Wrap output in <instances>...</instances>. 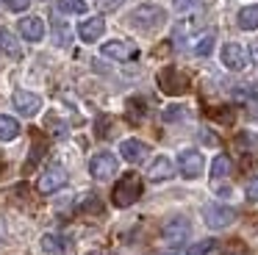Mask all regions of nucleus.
<instances>
[{
  "mask_svg": "<svg viewBox=\"0 0 258 255\" xmlns=\"http://www.w3.org/2000/svg\"><path fill=\"white\" fill-rule=\"evenodd\" d=\"M128 22L136 31L150 33V31H156V28H161L164 22H167V11H164L161 6L145 3V6H139V9H134V14L128 17Z\"/></svg>",
  "mask_w": 258,
  "mask_h": 255,
  "instance_id": "1",
  "label": "nucleus"
},
{
  "mask_svg": "<svg viewBox=\"0 0 258 255\" xmlns=\"http://www.w3.org/2000/svg\"><path fill=\"white\" fill-rule=\"evenodd\" d=\"M139 197H142V177L136 175V172H128V175H122L119 183L114 186L111 203L117 205V208H128V205H134Z\"/></svg>",
  "mask_w": 258,
  "mask_h": 255,
  "instance_id": "2",
  "label": "nucleus"
},
{
  "mask_svg": "<svg viewBox=\"0 0 258 255\" xmlns=\"http://www.w3.org/2000/svg\"><path fill=\"white\" fill-rule=\"evenodd\" d=\"M203 219H206V225L211 230H222V227L236 222V211L230 205H222V203H208L203 208Z\"/></svg>",
  "mask_w": 258,
  "mask_h": 255,
  "instance_id": "3",
  "label": "nucleus"
},
{
  "mask_svg": "<svg viewBox=\"0 0 258 255\" xmlns=\"http://www.w3.org/2000/svg\"><path fill=\"white\" fill-rule=\"evenodd\" d=\"M191 233V225L186 216H175V219H169L167 225L161 227V238L169 244V247H178V244H183L186 238H189Z\"/></svg>",
  "mask_w": 258,
  "mask_h": 255,
  "instance_id": "4",
  "label": "nucleus"
},
{
  "mask_svg": "<svg viewBox=\"0 0 258 255\" xmlns=\"http://www.w3.org/2000/svg\"><path fill=\"white\" fill-rule=\"evenodd\" d=\"M158 86H161L164 94H183L186 86H189V81H186V75L178 72L175 67H164V70L158 72Z\"/></svg>",
  "mask_w": 258,
  "mask_h": 255,
  "instance_id": "5",
  "label": "nucleus"
},
{
  "mask_svg": "<svg viewBox=\"0 0 258 255\" xmlns=\"http://www.w3.org/2000/svg\"><path fill=\"white\" fill-rule=\"evenodd\" d=\"M219 58H222V67L230 72H241L247 67V50L241 47L239 42H228L222 44V53H219Z\"/></svg>",
  "mask_w": 258,
  "mask_h": 255,
  "instance_id": "6",
  "label": "nucleus"
},
{
  "mask_svg": "<svg viewBox=\"0 0 258 255\" xmlns=\"http://www.w3.org/2000/svg\"><path fill=\"white\" fill-rule=\"evenodd\" d=\"M117 155H111V153H97V155H92V161H89V172H92V177H97V180H108V177H114L117 175Z\"/></svg>",
  "mask_w": 258,
  "mask_h": 255,
  "instance_id": "7",
  "label": "nucleus"
},
{
  "mask_svg": "<svg viewBox=\"0 0 258 255\" xmlns=\"http://www.w3.org/2000/svg\"><path fill=\"white\" fill-rule=\"evenodd\" d=\"M203 166H206V161H203L200 150H183V153L178 155V169H180V175L189 177V180H195V177L203 175Z\"/></svg>",
  "mask_w": 258,
  "mask_h": 255,
  "instance_id": "8",
  "label": "nucleus"
},
{
  "mask_svg": "<svg viewBox=\"0 0 258 255\" xmlns=\"http://www.w3.org/2000/svg\"><path fill=\"white\" fill-rule=\"evenodd\" d=\"M100 53L106 55V58H111V61H131V58H136V47L131 42H122V39H111V42H106Z\"/></svg>",
  "mask_w": 258,
  "mask_h": 255,
  "instance_id": "9",
  "label": "nucleus"
},
{
  "mask_svg": "<svg viewBox=\"0 0 258 255\" xmlns=\"http://www.w3.org/2000/svg\"><path fill=\"white\" fill-rule=\"evenodd\" d=\"M14 108L23 116H34L36 111L42 108V97L34 92H25V89H17V92H14Z\"/></svg>",
  "mask_w": 258,
  "mask_h": 255,
  "instance_id": "10",
  "label": "nucleus"
},
{
  "mask_svg": "<svg viewBox=\"0 0 258 255\" xmlns=\"http://www.w3.org/2000/svg\"><path fill=\"white\" fill-rule=\"evenodd\" d=\"M64 183H67V172H64L61 166H50V169H45V175L39 177V192L53 194V192H58Z\"/></svg>",
  "mask_w": 258,
  "mask_h": 255,
  "instance_id": "11",
  "label": "nucleus"
},
{
  "mask_svg": "<svg viewBox=\"0 0 258 255\" xmlns=\"http://www.w3.org/2000/svg\"><path fill=\"white\" fill-rule=\"evenodd\" d=\"M119 155H122L125 161H131V164H139L147 155V144L139 142V139H125V142L119 144Z\"/></svg>",
  "mask_w": 258,
  "mask_h": 255,
  "instance_id": "12",
  "label": "nucleus"
},
{
  "mask_svg": "<svg viewBox=\"0 0 258 255\" xmlns=\"http://www.w3.org/2000/svg\"><path fill=\"white\" fill-rule=\"evenodd\" d=\"M103 31H106V20H103V17H89V20L81 22L78 36L84 39V42H97V39L103 36Z\"/></svg>",
  "mask_w": 258,
  "mask_h": 255,
  "instance_id": "13",
  "label": "nucleus"
},
{
  "mask_svg": "<svg viewBox=\"0 0 258 255\" xmlns=\"http://www.w3.org/2000/svg\"><path fill=\"white\" fill-rule=\"evenodd\" d=\"M20 33H23V39H28V42H39V39L45 36V22H42L39 17H23V20H20Z\"/></svg>",
  "mask_w": 258,
  "mask_h": 255,
  "instance_id": "14",
  "label": "nucleus"
},
{
  "mask_svg": "<svg viewBox=\"0 0 258 255\" xmlns=\"http://www.w3.org/2000/svg\"><path fill=\"white\" fill-rule=\"evenodd\" d=\"M172 175H175V164L167 155H158L150 164V169H147V177H150V180H169Z\"/></svg>",
  "mask_w": 258,
  "mask_h": 255,
  "instance_id": "15",
  "label": "nucleus"
},
{
  "mask_svg": "<svg viewBox=\"0 0 258 255\" xmlns=\"http://www.w3.org/2000/svg\"><path fill=\"white\" fill-rule=\"evenodd\" d=\"M236 22H239L241 31H255L258 28V6H244L239 11V17H236Z\"/></svg>",
  "mask_w": 258,
  "mask_h": 255,
  "instance_id": "16",
  "label": "nucleus"
},
{
  "mask_svg": "<svg viewBox=\"0 0 258 255\" xmlns=\"http://www.w3.org/2000/svg\"><path fill=\"white\" fill-rule=\"evenodd\" d=\"M20 133V122L9 114H0V142H12Z\"/></svg>",
  "mask_w": 258,
  "mask_h": 255,
  "instance_id": "17",
  "label": "nucleus"
},
{
  "mask_svg": "<svg viewBox=\"0 0 258 255\" xmlns=\"http://www.w3.org/2000/svg\"><path fill=\"white\" fill-rule=\"evenodd\" d=\"M0 53L20 55V42H17V36H14L12 31H6V28H0Z\"/></svg>",
  "mask_w": 258,
  "mask_h": 255,
  "instance_id": "18",
  "label": "nucleus"
},
{
  "mask_svg": "<svg viewBox=\"0 0 258 255\" xmlns=\"http://www.w3.org/2000/svg\"><path fill=\"white\" fill-rule=\"evenodd\" d=\"M214 247H217V241H214V238H203V241L191 244L189 249H183V252H169V255H208Z\"/></svg>",
  "mask_w": 258,
  "mask_h": 255,
  "instance_id": "19",
  "label": "nucleus"
},
{
  "mask_svg": "<svg viewBox=\"0 0 258 255\" xmlns=\"http://www.w3.org/2000/svg\"><path fill=\"white\" fill-rule=\"evenodd\" d=\"M228 175H230V158L228 155H217L211 164V177L219 180V177H228Z\"/></svg>",
  "mask_w": 258,
  "mask_h": 255,
  "instance_id": "20",
  "label": "nucleus"
},
{
  "mask_svg": "<svg viewBox=\"0 0 258 255\" xmlns=\"http://www.w3.org/2000/svg\"><path fill=\"white\" fill-rule=\"evenodd\" d=\"M191 50H195V55H208L214 50V33L208 31V33H203V36H197Z\"/></svg>",
  "mask_w": 258,
  "mask_h": 255,
  "instance_id": "21",
  "label": "nucleus"
},
{
  "mask_svg": "<svg viewBox=\"0 0 258 255\" xmlns=\"http://www.w3.org/2000/svg\"><path fill=\"white\" fill-rule=\"evenodd\" d=\"M56 9L61 11V14H84L86 3H84V0H58Z\"/></svg>",
  "mask_w": 258,
  "mask_h": 255,
  "instance_id": "22",
  "label": "nucleus"
},
{
  "mask_svg": "<svg viewBox=\"0 0 258 255\" xmlns=\"http://www.w3.org/2000/svg\"><path fill=\"white\" fill-rule=\"evenodd\" d=\"M39 247L45 249L47 255H61V252H64V247H61V238H58V236H42Z\"/></svg>",
  "mask_w": 258,
  "mask_h": 255,
  "instance_id": "23",
  "label": "nucleus"
},
{
  "mask_svg": "<svg viewBox=\"0 0 258 255\" xmlns=\"http://www.w3.org/2000/svg\"><path fill=\"white\" fill-rule=\"evenodd\" d=\"M236 142H239L241 150H250V153H258V133H239L236 136Z\"/></svg>",
  "mask_w": 258,
  "mask_h": 255,
  "instance_id": "24",
  "label": "nucleus"
},
{
  "mask_svg": "<svg viewBox=\"0 0 258 255\" xmlns=\"http://www.w3.org/2000/svg\"><path fill=\"white\" fill-rule=\"evenodd\" d=\"M186 116V108L183 105H169V108H164V119L167 122H178Z\"/></svg>",
  "mask_w": 258,
  "mask_h": 255,
  "instance_id": "25",
  "label": "nucleus"
},
{
  "mask_svg": "<svg viewBox=\"0 0 258 255\" xmlns=\"http://www.w3.org/2000/svg\"><path fill=\"white\" fill-rule=\"evenodd\" d=\"M142 108H145V103H142V100H131V103H128V114H131V119L139 122L142 116H145V111H142Z\"/></svg>",
  "mask_w": 258,
  "mask_h": 255,
  "instance_id": "26",
  "label": "nucleus"
},
{
  "mask_svg": "<svg viewBox=\"0 0 258 255\" xmlns=\"http://www.w3.org/2000/svg\"><path fill=\"white\" fill-rule=\"evenodd\" d=\"M244 194H247V200H252V203H258V177H250V180H247V186H244Z\"/></svg>",
  "mask_w": 258,
  "mask_h": 255,
  "instance_id": "27",
  "label": "nucleus"
},
{
  "mask_svg": "<svg viewBox=\"0 0 258 255\" xmlns=\"http://www.w3.org/2000/svg\"><path fill=\"white\" fill-rule=\"evenodd\" d=\"M172 6H175V11H178V14H186V11L197 9V0H172Z\"/></svg>",
  "mask_w": 258,
  "mask_h": 255,
  "instance_id": "28",
  "label": "nucleus"
},
{
  "mask_svg": "<svg viewBox=\"0 0 258 255\" xmlns=\"http://www.w3.org/2000/svg\"><path fill=\"white\" fill-rule=\"evenodd\" d=\"M28 3H31V0H9V9H12V11H23V9H28Z\"/></svg>",
  "mask_w": 258,
  "mask_h": 255,
  "instance_id": "29",
  "label": "nucleus"
},
{
  "mask_svg": "<svg viewBox=\"0 0 258 255\" xmlns=\"http://www.w3.org/2000/svg\"><path fill=\"white\" fill-rule=\"evenodd\" d=\"M119 3H125V0H100V6H103V9H117Z\"/></svg>",
  "mask_w": 258,
  "mask_h": 255,
  "instance_id": "30",
  "label": "nucleus"
},
{
  "mask_svg": "<svg viewBox=\"0 0 258 255\" xmlns=\"http://www.w3.org/2000/svg\"><path fill=\"white\" fill-rule=\"evenodd\" d=\"M250 53H252V61L258 64V42H252V44H250Z\"/></svg>",
  "mask_w": 258,
  "mask_h": 255,
  "instance_id": "31",
  "label": "nucleus"
},
{
  "mask_svg": "<svg viewBox=\"0 0 258 255\" xmlns=\"http://www.w3.org/2000/svg\"><path fill=\"white\" fill-rule=\"evenodd\" d=\"M250 116L258 122V103H252V105H250Z\"/></svg>",
  "mask_w": 258,
  "mask_h": 255,
  "instance_id": "32",
  "label": "nucleus"
},
{
  "mask_svg": "<svg viewBox=\"0 0 258 255\" xmlns=\"http://www.w3.org/2000/svg\"><path fill=\"white\" fill-rule=\"evenodd\" d=\"M89 255H100V252H89Z\"/></svg>",
  "mask_w": 258,
  "mask_h": 255,
  "instance_id": "33",
  "label": "nucleus"
},
{
  "mask_svg": "<svg viewBox=\"0 0 258 255\" xmlns=\"http://www.w3.org/2000/svg\"><path fill=\"white\" fill-rule=\"evenodd\" d=\"M225 255H230V252H225Z\"/></svg>",
  "mask_w": 258,
  "mask_h": 255,
  "instance_id": "34",
  "label": "nucleus"
}]
</instances>
